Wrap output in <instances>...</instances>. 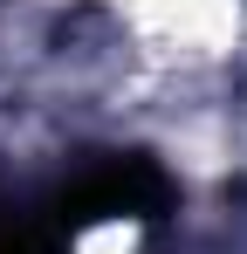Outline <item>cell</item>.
Returning a JSON list of instances; mask_svg holds the SVG:
<instances>
[{
  "mask_svg": "<svg viewBox=\"0 0 247 254\" xmlns=\"http://www.w3.org/2000/svg\"><path fill=\"white\" fill-rule=\"evenodd\" d=\"M0 254H55V248H48V241H35V234H7V241H0Z\"/></svg>",
  "mask_w": 247,
  "mask_h": 254,
  "instance_id": "obj_2",
  "label": "cell"
},
{
  "mask_svg": "<svg viewBox=\"0 0 247 254\" xmlns=\"http://www.w3.org/2000/svg\"><path fill=\"white\" fill-rule=\"evenodd\" d=\"M172 186L151 158H96L89 172H76L55 199V220L82 234V227H110V220H158Z\"/></svg>",
  "mask_w": 247,
  "mask_h": 254,
  "instance_id": "obj_1",
  "label": "cell"
}]
</instances>
